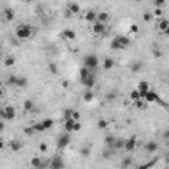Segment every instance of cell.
Returning a JSON list of instances; mask_svg holds the SVG:
<instances>
[{
  "label": "cell",
  "instance_id": "cell-19",
  "mask_svg": "<svg viewBox=\"0 0 169 169\" xmlns=\"http://www.w3.org/2000/svg\"><path fill=\"white\" fill-rule=\"evenodd\" d=\"M132 163H134V160H132V157L127 156V157H124V159H122V163H120V166H122V169H128L129 166L132 165Z\"/></svg>",
  "mask_w": 169,
  "mask_h": 169
},
{
  "label": "cell",
  "instance_id": "cell-16",
  "mask_svg": "<svg viewBox=\"0 0 169 169\" xmlns=\"http://www.w3.org/2000/svg\"><path fill=\"white\" fill-rule=\"evenodd\" d=\"M114 66H115V61H114V58H111V57H106L103 61V69L104 70H110L112 69Z\"/></svg>",
  "mask_w": 169,
  "mask_h": 169
},
{
  "label": "cell",
  "instance_id": "cell-59",
  "mask_svg": "<svg viewBox=\"0 0 169 169\" xmlns=\"http://www.w3.org/2000/svg\"><path fill=\"white\" fill-rule=\"evenodd\" d=\"M136 169H138V168H136Z\"/></svg>",
  "mask_w": 169,
  "mask_h": 169
},
{
  "label": "cell",
  "instance_id": "cell-8",
  "mask_svg": "<svg viewBox=\"0 0 169 169\" xmlns=\"http://www.w3.org/2000/svg\"><path fill=\"white\" fill-rule=\"evenodd\" d=\"M50 169H65V163H63L61 157H54L50 163Z\"/></svg>",
  "mask_w": 169,
  "mask_h": 169
},
{
  "label": "cell",
  "instance_id": "cell-18",
  "mask_svg": "<svg viewBox=\"0 0 169 169\" xmlns=\"http://www.w3.org/2000/svg\"><path fill=\"white\" fill-rule=\"evenodd\" d=\"M74 124H75V120L74 119H69V120H65V124H63V127H65V131L69 134V132H73L74 131Z\"/></svg>",
  "mask_w": 169,
  "mask_h": 169
},
{
  "label": "cell",
  "instance_id": "cell-43",
  "mask_svg": "<svg viewBox=\"0 0 169 169\" xmlns=\"http://www.w3.org/2000/svg\"><path fill=\"white\" fill-rule=\"evenodd\" d=\"M164 4H165V1H164V0H155V1H153V5L156 7V8H161Z\"/></svg>",
  "mask_w": 169,
  "mask_h": 169
},
{
  "label": "cell",
  "instance_id": "cell-36",
  "mask_svg": "<svg viewBox=\"0 0 169 169\" xmlns=\"http://www.w3.org/2000/svg\"><path fill=\"white\" fill-rule=\"evenodd\" d=\"M15 57H12V56H8L5 58V60H4V65L7 66V67H10V66H13L15 65Z\"/></svg>",
  "mask_w": 169,
  "mask_h": 169
},
{
  "label": "cell",
  "instance_id": "cell-52",
  "mask_svg": "<svg viewBox=\"0 0 169 169\" xmlns=\"http://www.w3.org/2000/svg\"><path fill=\"white\" fill-rule=\"evenodd\" d=\"M135 104H136V107L138 108H144V103H143V100H138V102H135Z\"/></svg>",
  "mask_w": 169,
  "mask_h": 169
},
{
  "label": "cell",
  "instance_id": "cell-48",
  "mask_svg": "<svg viewBox=\"0 0 169 169\" xmlns=\"http://www.w3.org/2000/svg\"><path fill=\"white\" fill-rule=\"evenodd\" d=\"M129 31H131V33H138V32H139V27L136 24H132Z\"/></svg>",
  "mask_w": 169,
  "mask_h": 169
},
{
  "label": "cell",
  "instance_id": "cell-44",
  "mask_svg": "<svg viewBox=\"0 0 169 169\" xmlns=\"http://www.w3.org/2000/svg\"><path fill=\"white\" fill-rule=\"evenodd\" d=\"M106 99L110 100V102H112V100L116 99V94H115V93H108V94L106 95Z\"/></svg>",
  "mask_w": 169,
  "mask_h": 169
},
{
  "label": "cell",
  "instance_id": "cell-32",
  "mask_svg": "<svg viewBox=\"0 0 169 169\" xmlns=\"http://www.w3.org/2000/svg\"><path fill=\"white\" fill-rule=\"evenodd\" d=\"M129 98H131L134 102H138V100H140L141 97H140V93H139V90H132L131 94H129Z\"/></svg>",
  "mask_w": 169,
  "mask_h": 169
},
{
  "label": "cell",
  "instance_id": "cell-24",
  "mask_svg": "<svg viewBox=\"0 0 169 169\" xmlns=\"http://www.w3.org/2000/svg\"><path fill=\"white\" fill-rule=\"evenodd\" d=\"M108 19H110V15H108L107 12H99V13H98L97 21H98V22H102V24H104V22H106Z\"/></svg>",
  "mask_w": 169,
  "mask_h": 169
},
{
  "label": "cell",
  "instance_id": "cell-13",
  "mask_svg": "<svg viewBox=\"0 0 169 169\" xmlns=\"http://www.w3.org/2000/svg\"><path fill=\"white\" fill-rule=\"evenodd\" d=\"M82 83H83L84 87H87L89 90H91V89L95 86V78H94V75L91 74L89 78H86L84 81H82Z\"/></svg>",
  "mask_w": 169,
  "mask_h": 169
},
{
  "label": "cell",
  "instance_id": "cell-30",
  "mask_svg": "<svg viewBox=\"0 0 169 169\" xmlns=\"http://www.w3.org/2000/svg\"><path fill=\"white\" fill-rule=\"evenodd\" d=\"M16 86H17V87H27V86H28V79L25 78V77H19Z\"/></svg>",
  "mask_w": 169,
  "mask_h": 169
},
{
  "label": "cell",
  "instance_id": "cell-20",
  "mask_svg": "<svg viewBox=\"0 0 169 169\" xmlns=\"http://www.w3.org/2000/svg\"><path fill=\"white\" fill-rule=\"evenodd\" d=\"M141 69H143V62L141 61H135L134 63H131V72L135 73V74L141 72Z\"/></svg>",
  "mask_w": 169,
  "mask_h": 169
},
{
  "label": "cell",
  "instance_id": "cell-40",
  "mask_svg": "<svg viewBox=\"0 0 169 169\" xmlns=\"http://www.w3.org/2000/svg\"><path fill=\"white\" fill-rule=\"evenodd\" d=\"M33 128H35V131L36 132H44L45 131V128H44V125H42V123H36V124H33L32 125Z\"/></svg>",
  "mask_w": 169,
  "mask_h": 169
},
{
  "label": "cell",
  "instance_id": "cell-38",
  "mask_svg": "<svg viewBox=\"0 0 169 169\" xmlns=\"http://www.w3.org/2000/svg\"><path fill=\"white\" fill-rule=\"evenodd\" d=\"M73 112H74V110H72V108L65 110V111H63V118H65V120L73 119Z\"/></svg>",
  "mask_w": 169,
  "mask_h": 169
},
{
  "label": "cell",
  "instance_id": "cell-46",
  "mask_svg": "<svg viewBox=\"0 0 169 169\" xmlns=\"http://www.w3.org/2000/svg\"><path fill=\"white\" fill-rule=\"evenodd\" d=\"M24 132L27 135H32V134H35L36 131H35V128H33V127H27V128L24 129Z\"/></svg>",
  "mask_w": 169,
  "mask_h": 169
},
{
  "label": "cell",
  "instance_id": "cell-5",
  "mask_svg": "<svg viewBox=\"0 0 169 169\" xmlns=\"http://www.w3.org/2000/svg\"><path fill=\"white\" fill-rule=\"evenodd\" d=\"M138 90H139V93H140V97L144 98L145 95H147V93L149 91V83H148L147 81H140L138 84Z\"/></svg>",
  "mask_w": 169,
  "mask_h": 169
},
{
  "label": "cell",
  "instance_id": "cell-28",
  "mask_svg": "<svg viewBox=\"0 0 169 169\" xmlns=\"http://www.w3.org/2000/svg\"><path fill=\"white\" fill-rule=\"evenodd\" d=\"M67 10L70 11V12L73 13V15H75V13H79V11H81V7H79L78 3H72L69 4V8Z\"/></svg>",
  "mask_w": 169,
  "mask_h": 169
},
{
  "label": "cell",
  "instance_id": "cell-39",
  "mask_svg": "<svg viewBox=\"0 0 169 169\" xmlns=\"http://www.w3.org/2000/svg\"><path fill=\"white\" fill-rule=\"evenodd\" d=\"M152 17H153V15L149 12H144L143 13V21L144 22H151L152 21Z\"/></svg>",
  "mask_w": 169,
  "mask_h": 169
},
{
  "label": "cell",
  "instance_id": "cell-21",
  "mask_svg": "<svg viewBox=\"0 0 169 169\" xmlns=\"http://www.w3.org/2000/svg\"><path fill=\"white\" fill-rule=\"evenodd\" d=\"M31 165L33 166V168H36V169H40V168H41V165H42V159H41V157H38V156L32 157V160H31Z\"/></svg>",
  "mask_w": 169,
  "mask_h": 169
},
{
  "label": "cell",
  "instance_id": "cell-50",
  "mask_svg": "<svg viewBox=\"0 0 169 169\" xmlns=\"http://www.w3.org/2000/svg\"><path fill=\"white\" fill-rule=\"evenodd\" d=\"M81 128H82V124L79 122H75V124H74V132H78V131H81Z\"/></svg>",
  "mask_w": 169,
  "mask_h": 169
},
{
  "label": "cell",
  "instance_id": "cell-1",
  "mask_svg": "<svg viewBox=\"0 0 169 169\" xmlns=\"http://www.w3.org/2000/svg\"><path fill=\"white\" fill-rule=\"evenodd\" d=\"M32 33H33V28H32L31 25H27V24L19 25L15 32L16 37L19 38V40H27V38H29L32 36Z\"/></svg>",
  "mask_w": 169,
  "mask_h": 169
},
{
  "label": "cell",
  "instance_id": "cell-25",
  "mask_svg": "<svg viewBox=\"0 0 169 169\" xmlns=\"http://www.w3.org/2000/svg\"><path fill=\"white\" fill-rule=\"evenodd\" d=\"M42 125H44V128H45V131H48V129H50L54 125V120L53 119H50V118H46V119H44L42 120Z\"/></svg>",
  "mask_w": 169,
  "mask_h": 169
},
{
  "label": "cell",
  "instance_id": "cell-22",
  "mask_svg": "<svg viewBox=\"0 0 169 169\" xmlns=\"http://www.w3.org/2000/svg\"><path fill=\"white\" fill-rule=\"evenodd\" d=\"M124 145H125V140H123V139H116L115 143H114V145L111 148L119 151V149H124Z\"/></svg>",
  "mask_w": 169,
  "mask_h": 169
},
{
  "label": "cell",
  "instance_id": "cell-4",
  "mask_svg": "<svg viewBox=\"0 0 169 169\" xmlns=\"http://www.w3.org/2000/svg\"><path fill=\"white\" fill-rule=\"evenodd\" d=\"M69 144H70V136H69V134H65V135H62V136L58 138L57 148H58V149H63V148H66Z\"/></svg>",
  "mask_w": 169,
  "mask_h": 169
},
{
  "label": "cell",
  "instance_id": "cell-17",
  "mask_svg": "<svg viewBox=\"0 0 169 169\" xmlns=\"http://www.w3.org/2000/svg\"><path fill=\"white\" fill-rule=\"evenodd\" d=\"M90 69H87L86 66H82L81 69H79V78H81V82L84 81L86 78H89L90 77Z\"/></svg>",
  "mask_w": 169,
  "mask_h": 169
},
{
  "label": "cell",
  "instance_id": "cell-33",
  "mask_svg": "<svg viewBox=\"0 0 169 169\" xmlns=\"http://www.w3.org/2000/svg\"><path fill=\"white\" fill-rule=\"evenodd\" d=\"M17 79H19V77H16L15 74H11L10 77H8V79H7V83L11 84V86H16V83H17Z\"/></svg>",
  "mask_w": 169,
  "mask_h": 169
},
{
  "label": "cell",
  "instance_id": "cell-27",
  "mask_svg": "<svg viewBox=\"0 0 169 169\" xmlns=\"http://www.w3.org/2000/svg\"><path fill=\"white\" fill-rule=\"evenodd\" d=\"M115 140H116V138L114 135H107L106 138H104V144H106L107 147H112Z\"/></svg>",
  "mask_w": 169,
  "mask_h": 169
},
{
  "label": "cell",
  "instance_id": "cell-29",
  "mask_svg": "<svg viewBox=\"0 0 169 169\" xmlns=\"http://www.w3.org/2000/svg\"><path fill=\"white\" fill-rule=\"evenodd\" d=\"M110 48H111L112 50H122V49H124V48L119 44V41L116 40V38H114V40L110 42Z\"/></svg>",
  "mask_w": 169,
  "mask_h": 169
},
{
  "label": "cell",
  "instance_id": "cell-10",
  "mask_svg": "<svg viewBox=\"0 0 169 169\" xmlns=\"http://www.w3.org/2000/svg\"><path fill=\"white\" fill-rule=\"evenodd\" d=\"M97 19H98V13L94 10H89L86 12V15H84V20L89 22H93V24L97 22Z\"/></svg>",
  "mask_w": 169,
  "mask_h": 169
},
{
  "label": "cell",
  "instance_id": "cell-57",
  "mask_svg": "<svg viewBox=\"0 0 169 169\" xmlns=\"http://www.w3.org/2000/svg\"><path fill=\"white\" fill-rule=\"evenodd\" d=\"M0 128H1V131L4 129V120H1V123H0Z\"/></svg>",
  "mask_w": 169,
  "mask_h": 169
},
{
  "label": "cell",
  "instance_id": "cell-9",
  "mask_svg": "<svg viewBox=\"0 0 169 169\" xmlns=\"http://www.w3.org/2000/svg\"><path fill=\"white\" fill-rule=\"evenodd\" d=\"M144 148L148 153H153V152H156V151L159 149V144H157V141H155V140H149L148 143H145Z\"/></svg>",
  "mask_w": 169,
  "mask_h": 169
},
{
  "label": "cell",
  "instance_id": "cell-15",
  "mask_svg": "<svg viewBox=\"0 0 169 169\" xmlns=\"http://www.w3.org/2000/svg\"><path fill=\"white\" fill-rule=\"evenodd\" d=\"M157 28L161 32H165L166 29L169 28V20L168 19H159V22H157Z\"/></svg>",
  "mask_w": 169,
  "mask_h": 169
},
{
  "label": "cell",
  "instance_id": "cell-2",
  "mask_svg": "<svg viewBox=\"0 0 169 169\" xmlns=\"http://www.w3.org/2000/svg\"><path fill=\"white\" fill-rule=\"evenodd\" d=\"M0 116L1 120H13L16 118V110L13 106H5L0 110Z\"/></svg>",
  "mask_w": 169,
  "mask_h": 169
},
{
  "label": "cell",
  "instance_id": "cell-51",
  "mask_svg": "<svg viewBox=\"0 0 169 169\" xmlns=\"http://www.w3.org/2000/svg\"><path fill=\"white\" fill-rule=\"evenodd\" d=\"M79 118H81V114H79L78 111H74V112H73V119H74L75 122H78Z\"/></svg>",
  "mask_w": 169,
  "mask_h": 169
},
{
  "label": "cell",
  "instance_id": "cell-58",
  "mask_svg": "<svg viewBox=\"0 0 169 169\" xmlns=\"http://www.w3.org/2000/svg\"><path fill=\"white\" fill-rule=\"evenodd\" d=\"M164 35H169V28H168V29H166V31H165V32H164Z\"/></svg>",
  "mask_w": 169,
  "mask_h": 169
},
{
  "label": "cell",
  "instance_id": "cell-34",
  "mask_svg": "<svg viewBox=\"0 0 169 169\" xmlns=\"http://www.w3.org/2000/svg\"><path fill=\"white\" fill-rule=\"evenodd\" d=\"M93 99H94V93H93L91 90L86 91V93H84V95H83V100H84V102H91Z\"/></svg>",
  "mask_w": 169,
  "mask_h": 169
},
{
  "label": "cell",
  "instance_id": "cell-23",
  "mask_svg": "<svg viewBox=\"0 0 169 169\" xmlns=\"http://www.w3.org/2000/svg\"><path fill=\"white\" fill-rule=\"evenodd\" d=\"M115 38L119 41V44L122 45L123 48H127V46H128V44H129V38L128 37H125V36H116Z\"/></svg>",
  "mask_w": 169,
  "mask_h": 169
},
{
  "label": "cell",
  "instance_id": "cell-54",
  "mask_svg": "<svg viewBox=\"0 0 169 169\" xmlns=\"http://www.w3.org/2000/svg\"><path fill=\"white\" fill-rule=\"evenodd\" d=\"M153 54H155V57H161V56H163L160 50H153Z\"/></svg>",
  "mask_w": 169,
  "mask_h": 169
},
{
  "label": "cell",
  "instance_id": "cell-37",
  "mask_svg": "<svg viewBox=\"0 0 169 169\" xmlns=\"http://www.w3.org/2000/svg\"><path fill=\"white\" fill-rule=\"evenodd\" d=\"M79 153H81V156H83V157H89L91 153V151L89 147H82L81 149H79Z\"/></svg>",
  "mask_w": 169,
  "mask_h": 169
},
{
  "label": "cell",
  "instance_id": "cell-7",
  "mask_svg": "<svg viewBox=\"0 0 169 169\" xmlns=\"http://www.w3.org/2000/svg\"><path fill=\"white\" fill-rule=\"evenodd\" d=\"M136 148V136H131L129 139L125 140V145H124V149L127 152H132V151Z\"/></svg>",
  "mask_w": 169,
  "mask_h": 169
},
{
  "label": "cell",
  "instance_id": "cell-41",
  "mask_svg": "<svg viewBox=\"0 0 169 169\" xmlns=\"http://www.w3.org/2000/svg\"><path fill=\"white\" fill-rule=\"evenodd\" d=\"M49 70L53 73V74H58V67H57V65L56 63H53V62L49 63Z\"/></svg>",
  "mask_w": 169,
  "mask_h": 169
},
{
  "label": "cell",
  "instance_id": "cell-26",
  "mask_svg": "<svg viewBox=\"0 0 169 169\" xmlns=\"http://www.w3.org/2000/svg\"><path fill=\"white\" fill-rule=\"evenodd\" d=\"M4 15H5L7 21H12V20L15 19V11L11 10V8H7V10L4 11Z\"/></svg>",
  "mask_w": 169,
  "mask_h": 169
},
{
  "label": "cell",
  "instance_id": "cell-55",
  "mask_svg": "<svg viewBox=\"0 0 169 169\" xmlns=\"http://www.w3.org/2000/svg\"><path fill=\"white\" fill-rule=\"evenodd\" d=\"M72 15H73V13L70 12L69 10H66V12H65V17H70V16H72Z\"/></svg>",
  "mask_w": 169,
  "mask_h": 169
},
{
  "label": "cell",
  "instance_id": "cell-14",
  "mask_svg": "<svg viewBox=\"0 0 169 169\" xmlns=\"http://www.w3.org/2000/svg\"><path fill=\"white\" fill-rule=\"evenodd\" d=\"M21 147H22V143L20 140H17V139H13V140L10 143V148L13 151V152H19V151L21 149Z\"/></svg>",
  "mask_w": 169,
  "mask_h": 169
},
{
  "label": "cell",
  "instance_id": "cell-31",
  "mask_svg": "<svg viewBox=\"0 0 169 169\" xmlns=\"http://www.w3.org/2000/svg\"><path fill=\"white\" fill-rule=\"evenodd\" d=\"M33 107H35V103H33L31 99H27V100L24 102V110L27 111V112L32 111V110H33Z\"/></svg>",
  "mask_w": 169,
  "mask_h": 169
},
{
  "label": "cell",
  "instance_id": "cell-11",
  "mask_svg": "<svg viewBox=\"0 0 169 169\" xmlns=\"http://www.w3.org/2000/svg\"><path fill=\"white\" fill-rule=\"evenodd\" d=\"M62 37H65L66 40H75L77 33H75L73 29L66 28V29H63V31H62Z\"/></svg>",
  "mask_w": 169,
  "mask_h": 169
},
{
  "label": "cell",
  "instance_id": "cell-56",
  "mask_svg": "<svg viewBox=\"0 0 169 169\" xmlns=\"http://www.w3.org/2000/svg\"><path fill=\"white\" fill-rule=\"evenodd\" d=\"M62 86H63V87H67V86H69V82H67V81H62Z\"/></svg>",
  "mask_w": 169,
  "mask_h": 169
},
{
  "label": "cell",
  "instance_id": "cell-3",
  "mask_svg": "<svg viewBox=\"0 0 169 169\" xmlns=\"http://www.w3.org/2000/svg\"><path fill=\"white\" fill-rule=\"evenodd\" d=\"M99 65V58L95 54H87L83 58V66H86L87 69H95Z\"/></svg>",
  "mask_w": 169,
  "mask_h": 169
},
{
  "label": "cell",
  "instance_id": "cell-47",
  "mask_svg": "<svg viewBox=\"0 0 169 169\" xmlns=\"http://www.w3.org/2000/svg\"><path fill=\"white\" fill-rule=\"evenodd\" d=\"M153 164H155V161H152V163H149V164H144V165L138 166V169H149L151 166L153 165Z\"/></svg>",
  "mask_w": 169,
  "mask_h": 169
},
{
  "label": "cell",
  "instance_id": "cell-53",
  "mask_svg": "<svg viewBox=\"0 0 169 169\" xmlns=\"http://www.w3.org/2000/svg\"><path fill=\"white\" fill-rule=\"evenodd\" d=\"M163 138L164 139H168V140H169V129H165V131H164Z\"/></svg>",
  "mask_w": 169,
  "mask_h": 169
},
{
  "label": "cell",
  "instance_id": "cell-42",
  "mask_svg": "<svg viewBox=\"0 0 169 169\" xmlns=\"http://www.w3.org/2000/svg\"><path fill=\"white\" fill-rule=\"evenodd\" d=\"M102 157H103V159H107V160L111 157V152H110V148H107V149H104L103 152H102Z\"/></svg>",
  "mask_w": 169,
  "mask_h": 169
},
{
  "label": "cell",
  "instance_id": "cell-12",
  "mask_svg": "<svg viewBox=\"0 0 169 169\" xmlns=\"http://www.w3.org/2000/svg\"><path fill=\"white\" fill-rule=\"evenodd\" d=\"M106 31V27H104V24H102V22H95V24H93V32H94L95 35H102L103 32Z\"/></svg>",
  "mask_w": 169,
  "mask_h": 169
},
{
  "label": "cell",
  "instance_id": "cell-35",
  "mask_svg": "<svg viewBox=\"0 0 169 169\" xmlns=\"http://www.w3.org/2000/svg\"><path fill=\"white\" fill-rule=\"evenodd\" d=\"M97 127L99 129H106L107 127H108V122H107L106 119H99V120H98Z\"/></svg>",
  "mask_w": 169,
  "mask_h": 169
},
{
  "label": "cell",
  "instance_id": "cell-49",
  "mask_svg": "<svg viewBox=\"0 0 169 169\" xmlns=\"http://www.w3.org/2000/svg\"><path fill=\"white\" fill-rule=\"evenodd\" d=\"M153 15L156 16V17H161V15H163V11H161V8H156L153 12Z\"/></svg>",
  "mask_w": 169,
  "mask_h": 169
},
{
  "label": "cell",
  "instance_id": "cell-6",
  "mask_svg": "<svg viewBox=\"0 0 169 169\" xmlns=\"http://www.w3.org/2000/svg\"><path fill=\"white\" fill-rule=\"evenodd\" d=\"M144 100L147 102V103H156V102H161L160 100V97L155 93V91H148L147 95L144 97Z\"/></svg>",
  "mask_w": 169,
  "mask_h": 169
},
{
  "label": "cell",
  "instance_id": "cell-45",
  "mask_svg": "<svg viewBox=\"0 0 169 169\" xmlns=\"http://www.w3.org/2000/svg\"><path fill=\"white\" fill-rule=\"evenodd\" d=\"M38 149H40L41 152H46V151H48V144H46V143H40Z\"/></svg>",
  "mask_w": 169,
  "mask_h": 169
}]
</instances>
